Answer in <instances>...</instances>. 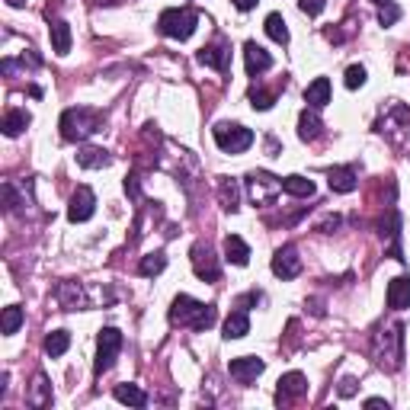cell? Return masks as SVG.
Listing matches in <instances>:
<instances>
[{
    "instance_id": "obj_1",
    "label": "cell",
    "mask_w": 410,
    "mask_h": 410,
    "mask_svg": "<svg viewBox=\"0 0 410 410\" xmlns=\"http://www.w3.org/2000/svg\"><path fill=\"white\" fill-rule=\"evenodd\" d=\"M218 311H215V304H202L190 295H176L174 304H170V320L180 327H192V330H208L215 324Z\"/></svg>"
},
{
    "instance_id": "obj_2",
    "label": "cell",
    "mask_w": 410,
    "mask_h": 410,
    "mask_svg": "<svg viewBox=\"0 0 410 410\" xmlns=\"http://www.w3.org/2000/svg\"><path fill=\"white\" fill-rule=\"evenodd\" d=\"M99 129H103V115L97 109L77 106V109H64V115H61V138L64 141H87Z\"/></svg>"
},
{
    "instance_id": "obj_3",
    "label": "cell",
    "mask_w": 410,
    "mask_h": 410,
    "mask_svg": "<svg viewBox=\"0 0 410 410\" xmlns=\"http://www.w3.org/2000/svg\"><path fill=\"white\" fill-rule=\"evenodd\" d=\"M199 26V13L190 7H180V10H164L157 20V29L164 32L167 38H180V42H186V38L196 32Z\"/></svg>"
},
{
    "instance_id": "obj_4",
    "label": "cell",
    "mask_w": 410,
    "mask_h": 410,
    "mask_svg": "<svg viewBox=\"0 0 410 410\" xmlns=\"http://www.w3.org/2000/svg\"><path fill=\"white\" fill-rule=\"evenodd\" d=\"M212 135H215V145L225 154H241L253 145V132L237 125V122H218L212 129Z\"/></svg>"
},
{
    "instance_id": "obj_5",
    "label": "cell",
    "mask_w": 410,
    "mask_h": 410,
    "mask_svg": "<svg viewBox=\"0 0 410 410\" xmlns=\"http://www.w3.org/2000/svg\"><path fill=\"white\" fill-rule=\"evenodd\" d=\"M119 350H122V334L115 330V327H103L99 337H97V375H103V372L113 369Z\"/></svg>"
},
{
    "instance_id": "obj_6",
    "label": "cell",
    "mask_w": 410,
    "mask_h": 410,
    "mask_svg": "<svg viewBox=\"0 0 410 410\" xmlns=\"http://www.w3.org/2000/svg\"><path fill=\"white\" fill-rule=\"evenodd\" d=\"M247 186H250V196L257 205H273L276 196H279V190H282V180L263 174V170H253V174L247 176Z\"/></svg>"
},
{
    "instance_id": "obj_7",
    "label": "cell",
    "mask_w": 410,
    "mask_h": 410,
    "mask_svg": "<svg viewBox=\"0 0 410 410\" xmlns=\"http://www.w3.org/2000/svg\"><path fill=\"white\" fill-rule=\"evenodd\" d=\"M192 273L205 282H218L221 266H218V260H215L208 243H196V247H192Z\"/></svg>"
},
{
    "instance_id": "obj_8",
    "label": "cell",
    "mask_w": 410,
    "mask_h": 410,
    "mask_svg": "<svg viewBox=\"0 0 410 410\" xmlns=\"http://www.w3.org/2000/svg\"><path fill=\"white\" fill-rule=\"evenodd\" d=\"M93 212H97V196H93L90 186H77V192L71 196V205H68V218L74 221V225H80V221H90Z\"/></svg>"
},
{
    "instance_id": "obj_9",
    "label": "cell",
    "mask_w": 410,
    "mask_h": 410,
    "mask_svg": "<svg viewBox=\"0 0 410 410\" xmlns=\"http://www.w3.org/2000/svg\"><path fill=\"white\" fill-rule=\"evenodd\" d=\"M263 369H266V362L257 356H237V359H231V365H228L231 379H234L237 385H250V381H257L260 375H263Z\"/></svg>"
},
{
    "instance_id": "obj_10",
    "label": "cell",
    "mask_w": 410,
    "mask_h": 410,
    "mask_svg": "<svg viewBox=\"0 0 410 410\" xmlns=\"http://www.w3.org/2000/svg\"><path fill=\"white\" fill-rule=\"evenodd\" d=\"M304 395H308V379L302 372H285L276 388V404H292Z\"/></svg>"
},
{
    "instance_id": "obj_11",
    "label": "cell",
    "mask_w": 410,
    "mask_h": 410,
    "mask_svg": "<svg viewBox=\"0 0 410 410\" xmlns=\"http://www.w3.org/2000/svg\"><path fill=\"white\" fill-rule=\"evenodd\" d=\"M273 273L279 276V279H295V276L302 273V257H298V250L292 247V243H285V247H279V250H276Z\"/></svg>"
},
{
    "instance_id": "obj_12",
    "label": "cell",
    "mask_w": 410,
    "mask_h": 410,
    "mask_svg": "<svg viewBox=\"0 0 410 410\" xmlns=\"http://www.w3.org/2000/svg\"><path fill=\"white\" fill-rule=\"evenodd\" d=\"M243 64H247V74L250 77H260L273 68V55L266 52L263 45H257V42H247L243 45Z\"/></svg>"
},
{
    "instance_id": "obj_13",
    "label": "cell",
    "mask_w": 410,
    "mask_h": 410,
    "mask_svg": "<svg viewBox=\"0 0 410 410\" xmlns=\"http://www.w3.org/2000/svg\"><path fill=\"white\" fill-rule=\"evenodd\" d=\"M199 64H205V68H215V71H225L231 61V48L225 45V42H212V45L199 48Z\"/></svg>"
},
{
    "instance_id": "obj_14",
    "label": "cell",
    "mask_w": 410,
    "mask_h": 410,
    "mask_svg": "<svg viewBox=\"0 0 410 410\" xmlns=\"http://www.w3.org/2000/svg\"><path fill=\"white\" fill-rule=\"evenodd\" d=\"M388 308H395V311L410 308V276H397L388 282Z\"/></svg>"
},
{
    "instance_id": "obj_15",
    "label": "cell",
    "mask_w": 410,
    "mask_h": 410,
    "mask_svg": "<svg viewBox=\"0 0 410 410\" xmlns=\"http://www.w3.org/2000/svg\"><path fill=\"white\" fill-rule=\"evenodd\" d=\"M218 199L225 212H237L241 208V186L231 176H218Z\"/></svg>"
},
{
    "instance_id": "obj_16",
    "label": "cell",
    "mask_w": 410,
    "mask_h": 410,
    "mask_svg": "<svg viewBox=\"0 0 410 410\" xmlns=\"http://www.w3.org/2000/svg\"><path fill=\"white\" fill-rule=\"evenodd\" d=\"M304 103L311 109H324L330 103V80L327 77H314L308 84V90H304Z\"/></svg>"
},
{
    "instance_id": "obj_17",
    "label": "cell",
    "mask_w": 410,
    "mask_h": 410,
    "mask_svg": "<svg viewBox=\"0 0 410 410\" xmlns=\"http://www.w3.org/2000/svg\"><path fill=\"white\" fill-rule=\"evenodd\" d=\"M327 183H330V190H334V192H353L359 186L356 170H353V167H334V170H327Z\"/></svg>"
},
{
    "instance_id": "obj_18",
    "label": "cell",
    "mask_w": 410,
    "mask_h": 410,
    "mask_svg": "<svg viewBox=\"0 0 410 410\" xmlns=\"http://www.w3.org/2000/svg\"><path fill=\"white\" fill-rule=\"evenodd\" d=\"M225 260H228V263H234V266H247V263H250V247L243 243V237H237V234L225 237Z\"/></svg>"
},
{
    "instance_id": "obj_19",
    "label": "cell",
    "mask_w": 410,
    "mask_h": 410,
    "mask_svg": "<svg viewBox=\"0 0 410 410\" xmlns=\"http://www.w3.org/2000/svg\"><path fill=\"white\" fill-rule=\"evenodd\" d=\"M77 164L84 170H103L113 164V157H109V151H103V148H80V151H77Z\"/></svg>"
},
{
    "instance_id": "obj_20",
    "label": "cell",
    "mask_w": 410,
    "mask_h": 410,
    "mask_svg": "<svg viewBox=\"0 0 410 410\" xmlns=\"http://www.w3.org/2000/svg\"><path fill=\"white\" fill-rule=\"evenodd\" d=\"M26 404H29V407H48V404H52V385H48V379L42 372L32 379V388H29V395H26Z\"/></svg>"
},
{
    "instance_id": "obj_21",
    "label": "cell",
    "mask_w": 410,
    "mask_h": 410,
    "mask_svg": "<svg viewBox=\"0 0 410 410\" xmlns=\"http://www.w3.org/2000/svg\"><path fill=\"white\" fill-rule=\"evenodd\" d=\"M250 334V318L247 311H231L225 320V340H241V337Z\"/></svg>"
},
{
    "instance_id": "obj_22",
    "label": "cell",
    "mask_w": 410,
    "mask_h": 410,
    "mask_svg": "<svg viewBox=\"0 0 410 410\" xmlns=\"http://www.w3.org/2000/svg\"><path fill=\"white\" fill-rule=\"evenodd\" d=\"M48 36H52V48L58 55H68L71 52V26L64 23V20H52Z\"/></svg>"
},
{
    "instance_id": "obj_23",
    "label": "cell",
    "mask_w": 410,
    "mask_h": 410,
    "mask_svg": "<svg viewBox=\"0 0 410 410\" xmlns=\"http://www.w3.org/2000/svg\"><path fill=\"white\" fill-rule=\"evenodd\" d=\"M29 122H32V115L26 113V109H10V113L3 115V135H7V138L23 135Z\"/></svg>"
},
{
    "instance_id": "obj_24",
    "label": "cell",
    "mask_w": 410,
    "mask_h": 410,
    "mask_svg": "<svg viewBox=\"0 0 410 410\" xmlns=\"http://www.w3.org/2000/svg\"><path fill=\"white\" fill-rule=\"evenodd\" d=\"M113 395L119 404H129V407H148V395L138 385H115Z\"/></svg>"
},
{
    "instance_id": "obj_25",
    "label": "cell",
    "mask_w": 410,
    "mask_h": 410,
    "mask_svg": "<svg viewBox=\"0 0 410 410\" xmlns=\"http://www.w3.org/2000/svg\"><path fill=\"white\" fill-rule=\"evenodd\" d=\"M58 302L64 311H74V308H80L84 304V292H80V285L77 282H61L58 285Z\"/></svg>"
},
{
    "instance_id": "obj_26",
    "label": "cell",
    "mask_w": 410,
    "mask_h": 410,
    "mask_svg": "<svg viewBox=\"0 0 410 410\" xmlns=\"http://www.w3.org/2000/svg\"><path fill=\"white\" fill-rule=\"evenodd\" d=\"M282 190L289 192V196H295V199H311L314 196V183L308 180V176L292 174V176H285V180H282Z\"/></svg>"
},
{
    "instance_id": "obj_27",
    "label": "cell",
    "mask_w": 410,
    "mask_h": 410,
    "mask_svg": "<svg viewBox=\"0 0 410 410\" xmlns=\"http://www.w3.org/2000/svg\"><path fill=\"white\" fill-rule=\"evenodd\" d=\"M298 138L302 141H318L320 138V119L314 113H308V109L298 115Z\"/></svg>"
},
{
    "instance_id": "obj_28",
    "label": "cell",
    "mask_w": 410,
    "mask_h": 410,
    "mask_svg": "<svg viewBox=\"0 0 410 410\" xmlns=\"http://www.w3.org/2000/svg\"><path fill=\"white\" fill-rule=\"evenodd\" d=\"M266 36L273 38V42H279V45H285V42H289V26H285L282 13H269V16H266Z\"/></svg>"
},
{
    "instance_id": "obj_29",
    "label": "cell",
    "mask_w": 410,
    "mask_h": 410,
    "mask_svg": "<svg viewBox=\"0 0 410 410\" xmlns=\"http://www.w3.org/2000/svg\"><path fill=\"white\" fill-rule=\"evenodd\" d=\"M68 346H71V334L68 330H52V334L45 337V353L48 356H64L68 353Z\"/></svg>"
},
{
    "instance_id": "obj_30",
    "label": "cell",
    "mask_w": 410,
    "mask_h": 410,
    "mask_svg": "<svg viewBox=\"0 0 410 410\" xmlns=\"http://www.w3.org/2000/svg\"><path fill=\"white\" fill-rule=\"evenodd\" d=\"M20 327H23V308H16V304L3 308V318H0V330H3L7 337H13Z\"/></svg>"
},
{
    "instance_id": "obj_31",
    "label": "cell",
    "mask_w": 410,
    "mask_h": 410,
    "mask_svg": "<svg viewBox=\"0 0 410 410\" xmlns=\"http://www.w3.org/2000/svg\"><path fill=\"white\" fill-rule=\"evenodd\" d=\"M164 266H167V253L154 250V253H148V257L141 260L138 273H141V276H157V273H164Z\"/></svg>"
},
{
    "instance_id": "obj_32",
    "label": "cell",
    "mask_w": 410,
    "mask_h": 410,
    "mask_svg": "<svg viewBox=\"0 0 410 410\" xmlns=\"http://www.w3.org/2000/svg\"><path fill=\"white\" fill-rule=\"evenodd\" d=\"M276 103V93L273 90H263V87H250V106L266 113V109H273Z\"/></svg>"
},
{
    "instance_id": "obj_33",
    "label": "cell",
    "mask_w": 410,
    "mask_h": 410,
    "mask_svg": "<svg viewBox=\"0 0 410 410\" xmlns=\"http://www.w3.org/2000/svg\"><path fill=\"white\" fill-rule=\"evenodd\" d=\"M397 20H401V7H397V3H391V0H388V3H381L379 23H381V26H395Z\"/></svg>"
},
{
    "instance_id": "obj_34",
    "label": "cell",
    "mask_w": 410,
    "mask_h": 410,
    "mask_svg": "<svg viewBox=\"0 0 410 410\" xmlns=\"http://www.w3.org/2000/svg\"><path fill=\"white\" fill-rule=\"evenodd\" d=\"M362 84H365V68L362 64H350V68H346V87H350V90H359Z\"/></svg>"
},
{
    "instance_id": "obj_35",
    "label": "cell",
    "mask_w": 410,
    "mask_h": 410,
    "mask_svg": "<svg viewBox=\"0 0 410 410\" xmlns=\"http://www.w3.org/2000/svg\"><path fill=\"white\" fill-rule=\"evenodd\" d=\"M324 7H327V0H298V10H302V13H308V16L324 13Z\"/></svg>"
},
{
    "instance_id": "obj_36",
    "label": "cell",
    "mask_w": 410,
    "mask_h": 410,
    "mask_svg": "<svg viewBox=\"0 0 410 410\" xmlns=\"http://www.w3.org/2000/svg\"><path fill=\"white\" fill-rule=\"evenodd\" d=\"M340 395L343 397H353V395H356V379H343L340 381Z\"/></svg>"
},
{
    "instance_id": "obj_37",
    "label": "cell",
    "mask_w": 410,
    "mask_h": 410,
    "mask_svg": "<svg viewBox=\"0 0 410 410\" xmlns=\"http://www.w3.org/2000/svg\"><path fill=\"white\" fill-rule=\"evenodd\" d=\"M257 3H260V0H234V7H237V10H243V13H247V10H253Z\"/></svg>"
},
{
    "instance_id": "obj_38",
    "label": "cell",
    "mask_w": 410,
    "mask_h": 410,
    "mask_svg": "<svg viewBox=\"0 0 410 410\" xmlns=\"http://www.w3.org/2000/svg\"><path fill=\"white\" fill-rule=\"evenodd\" d=\"M330 228H334V231L340 228V218H337V215H334V218H327L324 225H320V231H327V234H330Z\"/></svg>"
},
{
    "instance_id": "obj_39",
    "label": "cell",
    "mask_w": 410,
    "mask_h": 410,
    "mask_svg": "<svg viewBox=\"0 0 410 410\" xmlns=\"http://www.w3.org/2000/svg\"><path fill=\"white\" fill-rule=\"evenodd\" d=\"M365 407H372V410L375 407H385L388 410V401H385V397H369V401H365Z\"/></svg>"
},
{
    "instance_id": "obj_40",
    "label": "cell",
    "mask_w": 410,
    "mask_h": 410,
    "mask_svg": "<svg viewBox=\"0 0 410 410\" xmlns=\"http://www.w3.org/2000/svg\"><path fill=\"white\" fill-rule=\"evenodd\" d=\"M26 0H10V7H23Z\"/></svg>"
},
{
    "instance_id": "obj_41",
    "label": "cell",
    "mask_w": 410,
    "mask_h": 410,
    "mask_svg": "<svg viewBox=\"0 0 410 410\" xmlns=\"http://www.w3.org/2000/svg\"><path fill=\"white\" fill-rule=\"evenodd\" d=\"M372 3H379V7H381V3H388V0H372Z\"/></svg>"
}]
</instances>
